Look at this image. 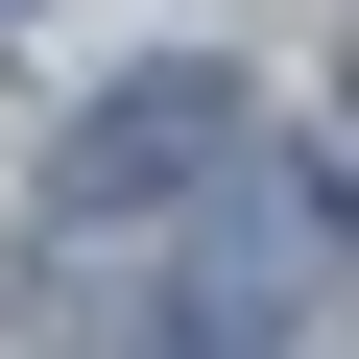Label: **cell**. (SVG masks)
<instances>
[{
	"instance_id": "1",
	"label": "cell",
	"mask_w": 359,
	"mask_h": 359,
	"mask_svg": "<svg viewBox=\"0 0 359 359\" xmlns=\"http://www.w3.org/2000/svg\"><path fill=\"white\" fill-rule=\"evenodd\" d=\"M192 168H240V72H216V48H168V72H120V96L72 120V216H168Z\"/></svg>"
}]
</instances>
